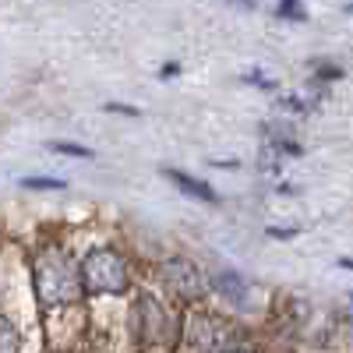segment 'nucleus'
<instances>
[{
  "label": "nucleus",
  "instance_id": "nucleus-20",
  "mask_svg": "<svg viewBox=\"0 0 353 353\" xmlns=\"http://www.w3.org/2000/svg\"><path fill=\"white\" fill-rule=\"evenodd\" d=\"M237 353H254V350H251V346H241V350H237Z\"/></svg>",
  "mask_w": 353,
  "mask_h": 353
},
{
  "label": "nucleus",
  "instance_id": "nucleus-12",
  "mask_svg": "<svg viewBox=\"0 0 353 353\" xmlns=\"http://www.w3.org/2000/svg\"><path fill=\"white\" fill-rule=\"evenodd\" d=\"M339 78H343L339 64H318V71H314V81H339Z\"/></svg>",
  "mask_w": 353,
  "mask_h": 353
},
{
  "label": "nucleus",
  "instance_id": "nucleus-15",
  "mask_svg": "<svg viewBox=\"0 0 353 353\" xmlns=\"http://www.w3.org/2000/svg\"><path fill=\"white\" fill-rule=\"evenodd\" d=\"M301 230H283V226H269V237L272 241H290V237H297Z\"/></svg>",
  "mask_w": 353,
  "mask_h": 353
},
{
  "label": "nucleus",
  "instance_id": "nucleus-1",
  "mask_svg": "<svg viewBox=\"0 0 353 353\" xmlns=\"http://www.w3.org/2000/svg\"><path fill=\"white\" fill-rule=\"evenodd\" d=\"M32 286H36V301L46 311L74 307L85 297L78 261L68 251H61V248H43L32 258Z\"/></svg>",
  "mask_w": 353,
  "mask_h": 353
},
{
  "label": "nucleus",
  "instance_id": "nucleus-4",
  "mask_svg": "<svg viewBox=\"0 0 353 353\" xmlns=\"http://www.w3.org/2000/svg\"><path fill=\"white\" fill-rule=\"evenodd\" d=\"M159 276H163V286L170 290V297L184 307H201L205 297H209V276H205L188 254L163 258Z\"/></svg>",
  "mask_w": 353,
  "mask_h": 353
},
{
  "label": "nucleus",
  "instance_id": "nucleus-17",
  "mask_svg": "<svg viewBox=\"0 0 353 353\" xmlns=\"http://www.w3.org/2000/svg\"><path fill=\"white\" fill-rule=\"evenodd\" d=\"M176 74H181V64H173V61L159 68V78H176Z\"/></svg>",
  "mask_w": 353,
  "mask_h": 353
},
{
  "label": "nucleus",
  "instance_id": "nucleus-18",
  "mask_svg": "<svg viewBox=\"0 0 353 353\" xmlns=\"http://www.w3.org/2000/svg\"><path fill=\"white\" fill-rule=\"evenodd\" d=\"M212 166H219V170H237L241 163H237V159H216Z\"/></svg>",
  "mask_w": 353,
  "mask_h": 353
},
{
  "label": "nucleus",
  "instance_id": "nucleus-2",
  "mask_svg": "<svg viewBox=\"0 0 353 353\" xmlns=\"http://www.w3.org/2000/svg\"><path fill=\"white\" fill-rule=\"evenodd\" d=\"M181 336L194 353H237L241 346H248L241 339V329L212 311H191L181 325Z\"/></svg>",
  "mask_w": 353,
  "mask_h": 353
},
{
  "label": "nucleus",
  "instance_id": "nucleus-7",
  "mask_svg": "<svg viewBox=\"0 0 353 353\" xmlns=\"http://www.w3.org/2000/svg\"><path fill=\"white\" fill-rule=\"evenodd\" d=\"M163 176H166V181H170L176 191H181V194L198 198V201H205V205H219L216 188H212L209 181H201V176H191V173H184V170H173V166H163Z\"/></svg>",
  "mask_w": 353,
  "mask_h": 353
},
{
  "label": "nucleus",
  "instance_id": "nucleus-8",
  "mask_svg": "<svg viewBox=\"0 0 353 353\" xmlns=\"http://www.w3.org/2000/svg\"><path fill=\"white\" fill-rule=\"evenodd\" d=\"M0 353H21V332L8 314H0Z\"/></svg>",
  "mask_w": 353,
  "mask_h": 353
},
{
  "label": "nucleus",
  "instance_id": "nucleus-16",
  "mask_svg": "<svg viewBox=\"0 0 353 353\" xmlns=\"http://www.w3.org/2000/svg\"><path fill=\"white\" fill-rule=\"evenodd\" d=\"M283 106H286V110H293V113H307V103H304L301 96H286V99H283Z\"/></svg>",
  "mask_w": 353,
  "mask_h": 353
},
{
  "label": "nucleus",
  "instance_id": "nucleus-19",
  "mask_svg": "<svg viewBox=\"0 0 353 353\" xmlns=\"http://www.w3.org/2000/svg\"><path fill=\"white\" fill-rule=\"evenodd\" d=\"M339 265H343V269H353V258H343Z\"/></svg>",
  "mask_w": 353,
  "mask_h": 353
},
{
  "label": "nucleus",
  "instance_id": "nucleus-6",
  "mask_svg": "<svg viewBox=\"0 0 353 353\" xmlns=\"http://www.w3.org/2000/svg\"><path fill=\"white\" fill-rule=\"evenodd\" d=\"M209 290L216 293L219 301H226L230 307H237V311H248L251 307V283L241 272L226 269V265L209 276Z\"/></svg>",
  "mask_w": 353,
  "mask_h": 353
},
{
  "label": "nucleus",
  "instance_id": "nucleus-14",
  "mask_svg": "<svg viewBox=\"0 0 353 353\" xmlns=\"http://www.w3.org/2000/svg\"><path fill=\"white\" fill-rule=\"evenodd\" d=\"M244 81H251V85L265 88V92H276V81H269V78H261V74H254V71H251V74H248Z\"/></svg>",
  "mask_w": 353,
  "mask_h": 353
},
{
  "label": "nucleus",
  "instance_id": "nucleus-10",
  "mask_svg": "<svg viewBox=\"0 0 353 353\" xmlns=\"http://www.w3.org/2000/svg\"><path fill=\"white\" fill-rule=\"evenodd\" d=\"M46 149L61 152V156H78V159H92V149H85V145H74V141H50Z\"/></svg>",
  "mask_w": 353,
  "mask_h": 353
},
{
  "label": "nucleus",
  "instance_id": "nucleus-11",
  "mask_svg": "<svg viewBox=\"0 0 353 353\" xmlns=\"http://www.w3.org/2000/svg\"><path fill=\"white\" fill-rule=\"evenodd\" d=\"M276 14L279 18H290V21H307V11L301 4H276Z\"/></svg>",
  "mask_w": 353,
  "mask_h": 353
},
{
  "label": "nucleus",
  "instance_id": "nucleus-21",
  "mask_svg": "<svg viewBox=\"0 0 353 353\" xmlns=\"http://www.w3.org/2000/svg\"><path fill=\"white\" fill-rule=\"evenodd\" d=\"M346 11H350V14H353V4H346Z\"/></svg>",
  "mask_w": 353,
  "mask_h": 353
},
{
  "label": "nucleus",
  "instance_id": "nucleus-9",
  "mask_svg": "<svg viewBox=\"0 0 353 353\" xmlns=\"http://www.w3.org/2000/svg\"><path fill=\"white\" fill-rule=\"evenodd\" d=\"M21 188H28V191H64L68 181H61V176H25Z\"/></svg>",
  "mask_w": 353,
  "mask_h": 353
},
{
  "label": "nucleus",
  "instance_id": "nucleus-22",
  "mask_svg": "<svg viewBox=\"0 0 353 353\" xmlns=\"http://www.w3.org/2000/svg\"><path fill=\"white\" fill-rule=\"evenodd\" d=\"M350 304H353V293H350Z\"/></svg>",
  "mask_w": 353,
  "mask_h": 353
},
{
  "label": "nucleus",
  "instance_id": "nucleus-5",
  "mask_svg": "<svg viewBox=\"0 0 353 353\" xmlns=\"http://www.w3.org/2000/svg\"><path fill=\"white\" fill-rule=\"evenodd\" d=\"M134 332L145 346H170L181 336V318H176L159 297L138 293L134 297Z\"/></svg>",
  "mask_w": 353,
  "mask_h": 353
},
{
  "label": "nucleus",
  "instance_id": "nucleus-13",
  "mask_svg": "<svg viewBox=\"0 0 353 353\" xmlns=\"http://www.w3.org/2000/svg\"><path fill=\"white\" fill-rule=\"evenodd\" d=\"M103 110H110V113H121V117H141V110H138V106H128V103H106Z\"/></svg>",
  "mask_w": 353,
  "mask_h": 353
},
{
  "label": "nucleus",
  "instance_id": "nucleus-3",
  "mask_svg": "<svg viewBox=\"0 0 353 353\" xmlns=\"http://www.w3.org/2000/svg\"><path fill=\"white\" fill-rule=\"evenodd\" d=\"M85 293H128L131 290V265L117 248H92L78 261Z\"/></svg>",
  "mask_w": 353,
  "mask_h": 353
}]
</instances>
